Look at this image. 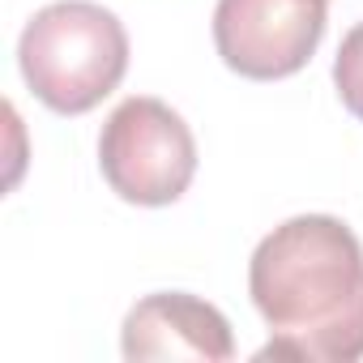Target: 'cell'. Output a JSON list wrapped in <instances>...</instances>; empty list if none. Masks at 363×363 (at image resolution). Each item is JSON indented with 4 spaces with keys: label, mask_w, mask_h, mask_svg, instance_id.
Segmentation results:
<instances>
[{
    "label": "cell",
    "mask_w": 363,
    "mask_h": 363,
    "mask_svg": "<svg viewBox=\"0 0 363 363\" xmlns=\"http://www.w3.org/2000/svg\"><path fill=\"white\" fill-rule=\"evenodd\" d=\"M99 171L128 206H171L197 175V141L184 116L162 99H124L99 133Z\"/></svg>",
    "instance_id": "3957f363"
},
{
    "label": "cell",
    "mask_w": 363,
    "mask_h": 363,
    "mask_svg": "<svg viewBox=\"0 0 363 363\" xmlns=\"http://www.w3.org/2000/svg\"><path fill=\"white\" fill-rule=\"evenodd\" d=\"M325 22V0H218L214 48L231 73L282 82L316 56Z\"/></svg>",
    "instance_id": "277c9868"
},
{
    "label": "cell",
    "mask_w": 363,
    "mask_h": 363,
    "mask_svg": "<svg viewBox=\"0 0 363 363\" xmlns=\"http://www.w3.org/2000/svg\"><path fill=\"white\" fill-rule=\"evenodd\" d=\"M18 65L43 107L56 116H86L124 82L128 30L94 0H56L26 22Z\"/></svg>",
    "instance_id": "7a4b0ae2"
},
{
    "label": "cell",
    "mask_w": 363,
    "mask_h": 363,
    "mask_svg": "<svg viewBox=\"0 0 363 363\" xmlns=\"http://www.w3.org/2000/svg\"><path fill=\"white\" fill-rule=\"evenodd\" d=\"M120 350L133 363H150V359L227 363L235 359V337L214 303L184 291H158L133 303V312L124 316Z\"/></svg>",
    "instance_id": "5b68a950"
},
{
    "label": "cell",
    "mask_w": 363,
    "mask_h": 363,
    "mask_svg": "<svg viewBox=\"0 0 363 363\" xmlns=\"http://www.w3.org/2000/svg\"><path fill=\"white\" fill-rule=\"evenodd\" d=\"M248 295L269 325L257 359H363V244L333 214L274 227L248 261Z\"/></svg>",
    "instance_id": "6da1fadb"
},
{
    "label": "cell",
    "mask_w": 363,
    "mask_h": 363,
    "mask_svg": "<svg viewBox=\"0 0 363 363\" xmlns=\"http://www.w3.org/2000/svg\"><path fill=\"white\" fill-rule=\"evenodd\" d=\"M333 86H337V99L342 107L363 120V22L354 30H346L337 56H333Z\"/></svg>",
    "instance_id": "8992f818"
}]
</instances>
